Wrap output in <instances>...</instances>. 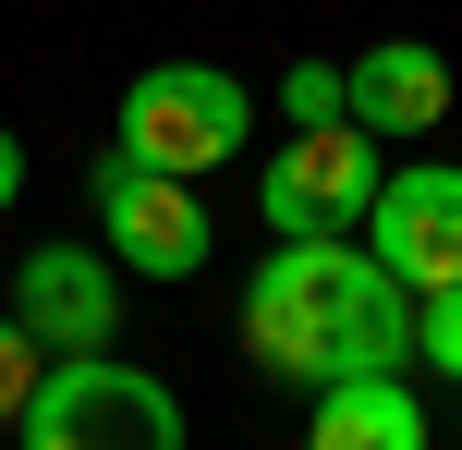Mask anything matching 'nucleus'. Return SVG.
<instances>
[{
  "mask_svg": "<svg viewBox=\"0 0 462 450\" xmlns=\"http://www.w3.org/2000/svg\"><path fill=\"white\" fill-rule=\"evenodd\" d=\"M37 378H49V341L24 329V317H0V427H24V402H37Z\"/></svg>",
  "mask_w": 462,
  "mask_h": 450,
  "instance_id": "10",
  "label": "nucleus"
},
{
  "mask_svg": "<svg viewBox=\"0 0 462 450\" xmlns=\"http://www.w3.org/2000/svg\"><path fill=\"white\" fill-rule=\"evenodd\" d=\"M13 195H24V146L0 134V207H13Z\"/></svg>",
  "mask_w": 462,
  "mask_h": 450,
  "instance_id": "13",
  "label": "nucleus"
},
{
  "mask_svg": "<svg viewBox=\"0 0 462 450\" xmlns=\"http://www.w3.org/2000/svg\"><path fill=\"white\" fill-rule=\"evenodd\" d=\"M13 317L49 341V354H110V329H122V256L110 243H24Z\"/></svg>",
  "mask_w": 462,
  "mask_h": 450,
  "instance_id": "7",
  "label": "nucleus"
},
{
  "mask_svg": "<svg viewBox=\"0 0 462 450\" xmlns=\"http://www.w3.org/2000/svg\"><path fill=\"white\" fill-rule=\"evenodd\" d=\"M13 438L24 450H183V402L122 354H49Z\"/></svg>",
  "mask_w": 462,
  "mask_h": 450,
  "instance_id": "2",
  "label": "nucleus"
},
{
  "mask_svg": "<svg viewBox=\"0 0 462 450\" xmlns=\"http://www.w3.org/2000/svg\"><path fill=\"white\" fill-rule=\"evenodd\" d=\"M304 450H439V438H426V402L402 378H328Z\"/></svg>",
  "mask_w": 462,
  "mask_h": 450,
  "instance_id": "9",
  "label": "nucleus"
},
{
  "mask_svg": "<svg viewBox=\"0 0 462 450\" xmlns=\"http://www.w3.org/2000/svg\"><path fill=\"white\" fill-rule=\"evenodd\" d=\"M244 365L255 378H402L414 365V292L365 256L353 232H280L268 268L244 280Z\"/></svg>",
  "mask_w": 462,
  "mask_h": 450,
  "instance_id": "1",
  "label": "nucleus"
},
{
  "mask_svg": "<svg viewBox=\"0 0 462 450\" xmlns=\"http://www.w3.org/2000/svg\"><path fill=\"white\" fill-rule=\"evenodd\" d=\"M255 207H268V232H365L377 134L365 122H292V146L255 170Z\"/></svg>",
  "mask_w": 462,
  "mask_h": 450,
  "instance_id": "5",
  "label": "nucleus"
},
{
  "mask_svg": "<svg viewBox=\"0 0 462 450\" xmlns=\"http://www.w3.org/2000/svg\"><path fill=\"white\" fill-rule=\"evenodd\" d=\"M280 110L292 122H341V61H292L280 73Z\"/></svg>",
  "mask_w": 462,
  "mask_h": 450,
  "instance_id": "12",
  "label": "nucleus"
},
{
  "mask_svg": "<svg viewBox=\"0 0 462 450\" xmlns=\"http://www.w3.org/2000/svg\"><path fill=\"white\" fill-rule=\"evenodd\" d=\"M414 354L439 365V378H462V280H450V292H426V305H414Z\"/></svg>",
  "mask_w": 462,
  "mask_h": 450,
  "instance_id": "11",
  "label": "nucleus"
},
{
  "mask_svg": "<svg viewBox=\"0 0 462 450\" xmlns=\"http://www.w3.org/2000/svg\"><path fill=\"white\" fill-rule=\"evenodd\" d=\"M353 243H365L414 305H426V292H450V280H462V170H450V159L377 170V207H365V232H353Z\"/></svg>",
  "mask_w": 462,
  "mask_h": 450,
  "instance_id": "6",
  "label": "nucleus"
},
{
  "mask_svg": "<svg viewBox=\"0 0 462 450\" xmlns=\"http://www.w3.org/2000/svg\"><path fill=\"white\" fill-rule=\"evenodd\" d=\"M450 110V61L426 37H377L365 61H341V122H365V134H439Z\"/></svg>",
  "mask_w": 462,
  "mask_h": 450,
  "instance_id": "8",
  "label": "nucleus"
},
{
  "mask_svg": "<svg viewBox=\"0 0 462 450\" xmlns=\"http://www.w3.org/2000/svg\"><path fill=\"white\" fill-rule=\"evenodd\" d=\"M244 134H255V97L231 86L219 61H146L134 86H122V122H110L122 159L183 170V183H208L219 159H244Z\"/></svg>",
  "mask_w": 462,
  "mask_h": 450,
  "instance_id": "3",
  "label": "nucleus"
},
{
  "mask_svg": "<svg viewBox=\"0 0 462 450\" xmlns=\"http://www.w3.org/2000/svg\"><path fill=\"white\" fill-rule=\"evenodd\" d=\"M86 195H97V243H110L122 268H134V280H195V268H208V195L183 183V170H146V159H97L86 170Z\"/></svg>",
  "mask_w": 462,
  "mask_h": 450,
  "instance_id": "4",
  "label": "nucleus"
}]
</instances>
